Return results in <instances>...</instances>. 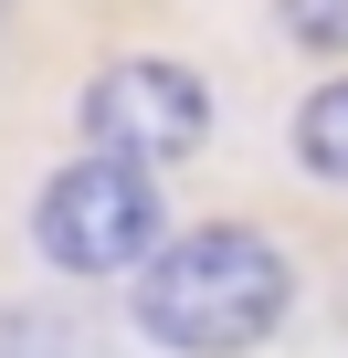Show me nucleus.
I'll return each mask as SVG.
<instances>
[{
	"label": "nucleus",
	"mask_w": 348,
	"mask_h": 358,
	"mask_svg": "<svg viewBox=\"0 0 348 358\" xmlns=\"http://www.w3.org/2000/svg\"><path fill=\"white\" fill-rule=\"evenodd\" d=\"M127 316L169 358H243L295 316V264L243 222H201L127 285Z\"/></svg>",
	"instance_id": "f257e3e1"
},
{
	"label": "nucleus",
	"mask_w": 348,
	"mask_h": 358,
	"mask_svg": "<svg viewBox=\"0 0 348 358\" xmlns=\"http://www.w3.org/2000/svg\"><path fill=\"white\" fill-rule=\"evenodd\" d=\"M32 253L64 274H148L169 253V201H158V169L127 158H74L32 190Z\"/></svg>",
	"instance_id": "f03ea898"
},
{
	"label": "nucleus",
	"mask_w": 348,
	"mask_h": 358,
	"mask_svg": "<svg viewBox=\"0 0 348 358\" xmlns=\"http://www.w3.org/2000/svg\"><path fill=\"white\" fill-rule=\"evenodd\" d=\"M74 127L95 158H127V169H169V158H190L211 137V85L190 64H169V53H116L85 74L74 95Z\"/></svg>",
	"instance_id": "7ed1b4c3"
},
{
	"label": "nucleus",
	"mask_w": 348,
	"mask_h": 358,
	"mask_svg": "<svg viewBox=\"0 0 348 358\" xmlns=\"http://www.w3.org/2000/svg\"><path fill=\"white\" fill-rule=\"evenodd\" d=\"M285 137H295V158L327 179V190H348V74H337V85H316V95L295 106V127H285Z\"/></svg>",
	"instance_id": "20e7f679"
},
{
	"label": "nucleus",
	"mask_w": 348,
	"mask_h": 358,
	"mask_svg": "<svg viewBox=\"0 0 348 358\" xmlns=\"http://www.w3.org/2000/svg\"><path fill=\"white\" fill-rule=\"evenodd\" d=\"M274 32L295 53H348V0H274Z\"/></svg>",
	"instance_id": "39448f33"
}]
</instances>
